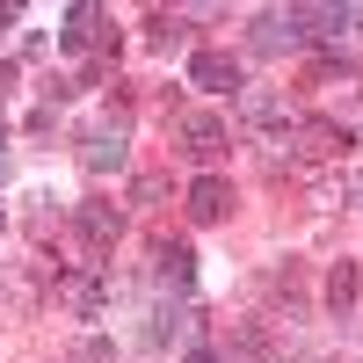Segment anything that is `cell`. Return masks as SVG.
Wrapping results in <instances>:
<instances>
[{"label":"cell","mask_w":363,"mask_h":363,"mask_svg":"<svg viewBox=\"0 0 363 363\" xmlns=\"http://www.w3.org/2000/svg\"><path fill=\"white\" fill-rule=\"evenodd\" d=\"M189 87H203V95H240L247 80H240V58L233 51H196L189 58Z\"/></svg>","instance_id":"cell-1"},{"label":"cell","mask_w":363,"mask_h":363,"mask_svg":"<svg viewBox=\"0 0 363 363\" xmlns=\"http://www.w3.org/2000/svg\"><path fill=\"white\" fill-rule=\"evenodd\" d=\"M327 298H335V306H349V298H356V269H335V284H327Z\"/></svg>","instance_id":"cell-11"},{"label":"cell","mask_w":363,"mask_h":363,"mask_svg":"<svg viewBox=\"0 0 363 363\" xmlns=\"http://www.w3.org/2000/svg\"><path fill=\"white\" fill-rule=\"evenodd\" d=\"M87 29H95V8H73V15H66V29H58V44L80 51V44H87Z\"/></svg>","instance_id":"cell-10"},{"label":"cell","mask_w":363,"mask_h":363,"mask_svg":"<svg viewBox=\"0 0 363 363\" xmlns=\"http://www.w3.org/2000/svg\"><path fill=\"white\" fill-rule=\"evenodd\" d=\"M189 277H196V255H189V247H174V240H167V247H160V284L189 291Z\"/></svg>","instance_id":"cell-7"},{"label":"cell","mask_w":363,"mask_h":363,"mask_svg":"<svg viewBox=\"0 0 363 363\" xmlns=\"http://www.w3.org/2000/svg\"><path fill=\"white\" fill-rule=\"evenodd\" d=\"M189 335V313H153V327H145V342L153 349H167V342H182Z\"/></svg>","instance_id":"cell-9"},{"label":"cell","mask_w":363,"mask_h":363,"mask_svg":"<svg viewBox=\"0 0 363 363\" xmlns=\"http://www.w3.org/2000/svg\"><path fill=\"white\" fill-rule=\"evenodd\" d=\"M182 363H218V356H211V349H196V356H182Z\"/></svg>","instance_id":"cell-12"},{"label":"cell","mask_w":363,"mask_h":363,"mask_svg":"<svg viewBox=\"0 0 363 363\" xmlns=\"http://www.w3.org/2000/svg\"><path fill=\"white\" fill-rule=\"evenodd\" d=\"M182 153H189V160H203V167H211V160L225 153V131L211 124V116H182Z\"/></svg>","instance_id":"cell-4"},{"label":"cell","mask_w":363,"mask_h":363,"mask_svg":"<svg viewBox=\"0 0 363 363\" xmlns=\"http://www.w3.org/2000/svg\"><path fill=\"white\" fill-rule=\"evenodd\" d=\"M80 233H87V247H109V240L124 233V211H109V203H80Z\"/></svg>","instance_id":"cell-5"},{"label":"cell","mask_w":363,"mask_h":363,"mask_svg":"<svg viewBox=\"0 0 363 363\" xmlns=\"http://www.w3.org/2000/svg\"><path fill=\"white\" fill-rule=\"evenodd\" d=\"M95 174H109V167H124V131H95L87 138V153H80Z\"/></svg>","instance_id":"cell-6"},{"label":"cell","mask_w":363,"mask_h":363,"mask_svg":"<svg viewBox=\"0 0 363 363\" xmlns=\"http://www.w3.org/2000/svg\"><path fill=\"white\" fill-rule=\"evenodd\" d=\"M306 37H313V29L298 22V8H269V15L255 22V44H262V51H298Z\"/></svg>","instance_id":"cell-2"},{"label":"cell","mask_w":363,"mask_h":363,"mask_svg":"<svg viewBox=\"0 0 363 363\" xmlns=\"http://www.w3.org/2000/svg\"><path fill=\"white\" fill-rule=\"evenodd\" d=\"M233 211V182H218V174H196V189H189V218L196 225H218Z\"/></svg>","instance_id":"cell-3"},{"label":"cell","mask_w":363,"mask_h":363,"mask_svg":"<svg viewBox=\"0 0 363 363\" xmlns=\"http://www.w3.org/2000/svg\"><path fill=\"white\" fill-rule=\"evenodd\" d=\"M66 306H73L80 320H95V313H102V284H95V277H66Z\"/></svg>","instance_id":"cell-8"}]
</instances>
